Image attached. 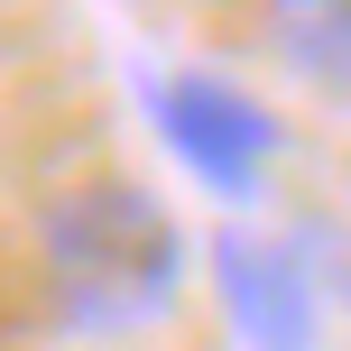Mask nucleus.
Returning <instances> with one entry per match:
<instances>
[{
    "label": "nucleus",
    "instance_id": "obj_1",
    "mask_svg": "<svg viewBox=\"0 0 351 351\" xmlns=\"http://www.w3.org/2000/svg\"><path fill=\"white\" fill-rule=\"evenodd\" d=\"M37 250H47L56 315H65V333H84V342L148 333V324L176 305V287H185V231H176V213L148 185H130V176L74 185L65 204L47 213Z\"/></svg>",
    "mask_w": 351,
    "mask_h": 351
},
{
    "label": "nucleus",
    "instance_id": "obj_4",
    "mask_svg": "<svg viewBox=\"0 0 351 351\" xmlns=\"http://www.w3.org/2000/svg\"><path fill=\"white\" fill-rule=\"evenodd\" d=\"M268 47L287 56L296 84L351 102V0H287V10H268Z\"/></svg>",
    "mask_w": 351,
    "mask_h": 351
},
{
    "label": "nucleus",
    "instance_id": "obj_3",
    "mask_svg": "<svg viewBox=\"0 0 351 351\" xmlns=\"http://www.w3.org/2000/svg\"><path fill=\"white\" fill-rule=\"evenodd\" d=\"M213 287L231 305L241 351H315V278L287 241L259 231H222L213 241Z\"/></svg>",
    "mask_w": 351,
    "mask_h": 351
},
{
    "label": "nucleus",
    "instance_id": "obj_2",
    "mask_svg": "<svg viewBox=\"0 0 351 351\" xmlns=\"http://www.w3.org/2000/svg\"><path fill=\"white\" fill-rule=\"evenodd\" d=\"M158 130L185 158V176H204L213 194H250L259 167L278 158V121L250 93H231L222 74H167L158 84Z\"/></svg>",
    "mask_w": 351,
    "mask_h": 351
}]
</instances>
